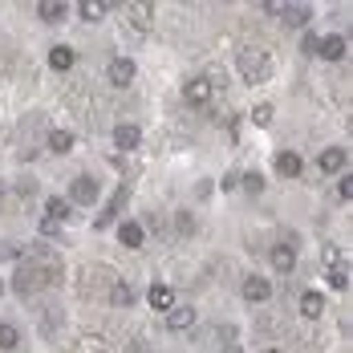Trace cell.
<instances>
[{"mask_svg":"<svg viewBox=\"0 0 353 353\" xmlns=\"http://www.w3.org/2000/svg\"><path fill=\"white\" fill-rule=\"evenodd\" d=\"M57 281H61V260L57 256H49L45 248L21 252V264L12 272V292L17 296H33V292H41V288H49Z\"/></svg>","mask_w":353,"mask_h":353,"instance_id":"cell-1","label":"cell"},{"mask_svg":"<svg viewBox=\"0 0 353 353\" xmlns=\"http://www.w3.org/2000/svg\"><path fill=\"white\" fill-rule=\"evenodd\" d=\"M240 77H244L248 85H264L268 77H272V57L264 53V49H240Z\"/></svg>","mask_w":353,"mask_h":353,"instance_id":"cell-2","label":"cell"},{"mask_svg":"<svg viewBox=\"0 0 353 353\" xmlns=\"http://www.w3.org/2000/svg\"><path fill=\"white\" fill-rule=\"evenodd\" d=\"M215 94L212 77H191L187 85H183V98H187V106H208Z\"/></svg>","mask_w":353,"mask_h":353,"instance_id":"cell-3","label":"cell"},{"mask_svg":"<svg viewBox=\"0 0 353 353\" xmlns=\"http://www.w3.org/2000/svg\"><path fill=\"white\" fill-rule=\"evenodd\" d=\"M126 21L134 25V33H150L154 29V8L150 4H142V0H134V4H126Z\"/></svg>","mask_w":353,"mask_h":353,"instance_id":"cell-4","label":"cell"},{"mask_svg":"<svg viewBox=\"0 0 353 353\" xmlns=\"http://www.w3.org/2000/svg\"><path fill=\"white\" fill-rule=\"evenodd\" d=\"M70 199L73 203H98V179H90V175H77L73 179V187H70Z\"/></svg>","mask_w":353,"mask_h":353,"instance_id":"cell-5","label":"cell"},{"mask_svg":"<svg viewBox=\"0 0 353 353\" xmlns=\"http://www.w3.org/2000/svg\"><path fill=\"white\" fill-rule=\"evenodd\" d=\"M268 260H272V268H276L281 276H288V272L296 268V248L292 244H272L268 248Z\"/></svg>","mask_w":353,"mask_h":353,"instance_id":"cell-6","label":"cell"},{"mask_svg":"<svg viewBox=\"0 0 353 353\" xmlns=\"http://www.w3.org/2000/svg\"><path fill=\"white\" fill-rule=\"evenodd\" d=\"M317 167L325 175H345V150H341V146H325L321 159H317Z\"/></svg>","mask_w":353,"mask_h":353,"instance_id":"cell-7","label":"cell"},{"mask_svg":"<svg viewBox=\"0 0 353 353\" xmlns=\"http://www.w3.org/2000/svg\"><path fill=\"white\" fill-rule=\"evenodd\" d=\"M146 305H150L154 313H171V309H175V292H171L167 284H150V292H146Z\"/></svg>","mask_w":353,"mask_h":353,"instance_id":"cell-8","label":"cell"},{"mask_svg":"<svg viewBox=\"0 0 353 353\" xmlns=\"http://www.w3.org/2000/svg\"><path fill=\"white\" fill-rule=\"evenodd\" d=\"M317 53L325 57V61H341V57H345V37H341V33L321 37V41H317Z\"/></svg>","mask_w":353,"mask_h":353,"instance_id":"cell-9","label":"cell"},{"mask_svg":"<svg viewBox=\"0 0 353 353\" xmlns=\"http://www.w3.org/2000/svg\"><path fill=\"white\" fill-rule=\"evenodd\" d=\"M126 195H130V191H126V187H118V191H114V199H110L106 208H102V215L94 219V228H110V223L118 219V212H122V203H126Z\"/></svg>","mask_w":353,"mask_h":353,"instance_id":"cell-10","label":"cell"},{"mask_svg":"<svg viewBox=\"0 0 353 353\" xmlns=\"http://www.w3.org/2000/svg\"><path fill=\"white\" fill-rule=\"evenodd\" d=\"M272 296V284L264 281V276H248L244 281V301H252V305H264Z\"/></svg>","mask_w":353,"mask_h":353,"instance_id":"cell-11","label":"cell"},{"mask_svg":"<svg viewBox=\"0 0 353 353\" xmlns=\"http://www.w3.org/2000/svg\"><path fill=\"white\" fill-rule=\"evenodd\" d=\"M106 73H110L114 85H130V81H134V61H130V57H114Z\"/></svg>","mask_w":353,"mask_h":353,"instance_id":"cell-12","label":"cell"},{"mask_svg":"<svg viewBox=\"0 0 353 353\" xmlns=\"http://www.w3.org/2000/svg\"><path fill=\"white\" fill-rule=\"evenodd\" d=\"M272 167H276V175L281 179H296L301 175V154H296V150H281Z\"/></svg>","mask_w":353,"mask_h":353,"instance_id":"cell-13","label":"cell"},{"mask_svg":"<svg viewBox=\"0 0 353 353\" xmlns=\"http://www.w3.org/2000/svg\"><path fill=\"white\" fill-rule=\"evenodd\" d=\"M284 25H292V29H305L309 21H313V8L309 4H284Z\"/></svg>","mask_w":353,"mask_h":353,"instance_id":"cell-14","label":"cell"},{"mask_svg":"<svg viewBox=\"0 0 353 353\" xmlns=\"http://www.w3.org/2000/svg\"><path fill=\"white\" fill-rule=\"evenodd\" d=\"M191 325H195V309H191V305H175V309L167 313V329H175V333L191 329Z\"/></svg>","mask_w":353,"mask_h":353,"instance_id":"cell-15","label":"cell"},{"mask_svg":"<svg viewBox=\"0 0 353 353\" xmlns=\"http://www.w3.org/2000/svg\"><path fill=\"white\" fill-rule=\"evenodd\" d=\"M106 8H114L110 0H81V4H77V12H81L85 25H98V21L106 17Z\"/></svg>","mask_w":353,"mask_h":353,"instance_id":"cell-16","label":"cell"},{"mask_svg":"<svg viewBox=\"0 0 353 353\" xmlns=\"http://www.w3.org/2000/svg\"><path fill=\"white\" fill-rule=\"evenodd\" d=\"M321 313H325V296H321V292H301V317L317 321Z\"/></svg>","mask_w":353,"mask_h":353,"instance_id":"cell-17","label":"cell"},{"mask_svg":"<svg viewBox=\"0 0 353 353\" xmlns=\"http://www.w3.org/2000/svg\"><path fill=\"white\" fill-rule=\"evenodd\" d=\"M114 142H118V150H134V146L142 142V130L134 126V122H126V126L114 130Z\"/></svg>","mask_w":353,"mask_h":353,"instance_id":"cell-18","label":"cell"},{"mask_svg":"<svg viewBox=\"0 0 353 353\" xmlns=\"http://www.w3.org/2000/svg\"><path fill=\"white\" fill-rule=\"evenodd\" d=\"M118 240L126 248H142V240H146V232H142V223H134V219H126V223H118Z\"/></svg>","mask_w":353,"mask_h":353,"instance_id":"cell-19","label":"cell"},{"mask_svg":"<svg viewBox=\"0 0 353 353\" xmlns=\"http://www.w3.org/2000/svg\"><path fill=\"white\" fill-rule=\"evenodd\" d=\"M65 8H70L65 0H41V4H37V17L53 25V21H61V17H65Z\"/></svg>","mask_w":353,"mask_h":353,"instance_id":"cell-20","label":"cell"},{"mask_svg":"<svg viewBox=\"0 0 353 353\" xmlns=\"http://www.w3.org/2000/svg\"><path fill=\"white\" fill-rule=\"evenodd\" d=\"M49 65H53L57 73L73 70V49L70 45H53V49H49Z\"/></svg>","mask_w":353,"mask_h":353,"instance_id":"cell-21","label":"cell"},{"mask_svg":"<svg viewBox=\"0 0 353 353\" xmlns=\"http://www.w3.org/2000/svg\"><path fill=\"white\" fill-rule=\"evenodd\" d=\"M110 305H118V309H126V305H134V288L126 281H118L110 288Z\"/></svg>","mask_w":353,"mask_h":353,"instance_id":"cell-22","label":"cell"},{"mask_svg":"<svg viewBox=\"0 0 353 353\" xmlns=\"http://www.w3.org/2000/svg\"><path fill=\"white\" fill-rule=\"evenodd\" d=\"M45 146H49L53 154H70V150H73V134H70V130H53Z\"/></svg>","mask_w":353,"mask_h":353,"instance_id":"cell-23","label":"cell"},{"mask_svg":"<svg viewBox=\"0 0 353 353\" xmlns=\"http://www.w3.org/2000/svg\"><path fill=\"white\" fill-rule=\"evenodd\" d=\"M45 212H49V219L61 223V219H70V199H57V195H53V199L45 203Z\"/></svg>","mask_w":353,"mask_h":353,"instance_id":"cell-24","label":"cell"},{"mask_svg":"<svg viewBox=\"0 0 353 353\" xmlns=\"http://www.w3.org/2000/svg\"><path fill=\"white\" fill-rule=\"evenodd\" d=\"M21 345V333H17V325H0V350H17Z\"/></svg>","mask_w":353,"mask_h":353,"instance_id":"cell-25","label":"cell"},{"mask_svg":"<svg viewBox=\"0 0 353 353\" xmlns=\"http://www.w3.org/2000/svg\"><path fill=\"white\" fill-rule=\"evenodd\" d=\"M329 284H333V288H350V272H345V264H333V268H329Z\"/></svg>","mask_w":353,"mask_h":353,"instance_id":"cell-26","label":"cell"},{"mask_svg":"<svg viewBox=\"0 0 353 353\" xmlns=\"http://www.w3.org/2000/svg\"><path fill=\"white\" fill-rule=\"evenodd\" d=\"M175 232H179V236H191V232H195V215H191V212H179L175 215Z\"/></svg>","mask_w":353,"mask_h":353,"instance_id":"cell-27","label":"cell"},{"mask_svg":"<svg viewBox=\"0 0 353 353\" xmlns=\"http://www.w3.org/2000/svg\"><path fill=\"white\" fill-rule=\"evenodd\" d=\"M240 187H244L248 195H260V191H264V179H260V175H252V171H248V175L240 179Z\"/></svg>","mask_w":353,"mask_h":353,"instance_id":"cell-28","label":"cell"},{"mask_svg":"<svg viewBox=\"0 0 353 353\" xmlns=\"http://www.w3.org/2000/svg\"><path fill=\"white\" fill-rule=\"evenodd\" d=\"M337 195H341L345 203L353 199V175H341V179H337Z\"/></svg>","mask_w":353,"mask_h":353,"instance_id":"cell-29","label":"cell"},{"mask_svg":"<svg viewBox=\"0 0 353 353\" xmlns=\"http://www.w3.org/2000/svg\"><path fill=\"white\" fill-rule=\"evenodd\" d=\"M252 122H256V126H268V122H272V106H256L252 110Z\"/></svg>","mask_w":353,"mask_h":353,"instance_id":"cell-30","label":"cell"},{"mask_svg":"<svg viewBox=\"0 0 353 353\" xmlns=\"http://www.w3.org/2000/svg\"><path fill=\"white\" fill-rule=\"evenodd\" d=\"M77 353H102V341L98 337H81L77 341Z\"/></svg>","mask_w":353,"mask_h":353,"instance_id":"cell-31","label":"cell"},{"mask_svg":"<svg viewBox=\"0 0 353 353\" xmlns=\"http://www.w3.org/2000/svg\"><path fill=\"white\" fill-rule=\"evenodd\" d=\"M17 191H21V195H37V179L33 175H21V179H17Z\"/></svg>","mask_w":353,"mask_h":353,"instance_id":"cell-32","label":"cell"},{"mask_svg":"<svg viewBox=\"0 0 353 353\" xmlns=\"http://www.w3.org/2000/svg\"><path fill=\"white\" fill-rule=\"evenodd\" d=\"M41 236H61V223L45 215V219H41Z\"/></svg>","mask_w":353,"mask_h":353,"instance_id":"cell-33","label":"cell"},{"mask_svg":"<svg viewBox=\"0 0 353 353\" xmlns=\"http://www.w3.org/2000/svg\"><path fill=\"white\" fill-rule=\"evenodd\" d=\"M325 264H329V268H333V264H341V252H337L333 244H325Z\"/></svg>","mask_w":353,"mask_h":353,"instance_id":"cell-34","label":"cell"},{"mask_svg":"<svg viewBox=\"0 0 353 353\" xmlns=\"http://www.w3.org/2000/svg\"><path fill=\"white\" fill-rule=\"evenodd\" d=\"M264 12H268V17H281L284 4H281V0H268V4H264Z\"/></svg>","mask_w":353,"mask_h":353,"instance_id":"cell-35","label":"cell"},{"mask_svg":"<svg viewBox=\"0 0 353 353\" xmlns=\"http://www.w3.org/2000/svg\"><path fill=\"white\" fill-rule=\"evenodd\" d=\"M317 41H321V37H313V33H309V37H305V45H301V49H305V53H317Z\"/></svg>","mask_w":353,"mask_h":353,"instance_id":"cell-36","label":"cell"},{"mask_svg":"<svg viewBox=\"0 0 353 353\" xmlns=\"http://www.w3.org/2000/svg\"><path fill=\"white\" fill-rule=\"evenodd\" d=\"M223 191H232V187H240V175H223V183H219Z\"/></svg>","mask_w":353,"mask_h":353,"instance_id":"cell-37","label":"cell"},{"mask_svg":"<svg viewBox=\"0 0 353 353\" xmlns=\"http://www.w3.org/2000/svg\"><path fill=\"white\" fill-rule=\"evenodd\" d=\"M223 353H244V350H240V345H236V341H232V345H228V350H223Z\"/></svg>","mask_w":353,"mask_h":353,"instance_id":"cell-38","label":"cell"},{"mask_svg":"<svg viewBox=\"0 0 353 353\" xmlns=\"http://www.w3.org/2000/svg\"><path fill=\"white\" fill-rule=\"evenodd\" d=\"M264 353H276V350H264Z\"/></svg>","mask_w":353,"mask_h":353,"instance_id":"cell-39","label":"cell"},{"mask_svg":"<svg viewBox=\"0 0 353 353\" xmlns=\"http://www.w3.org/2000/svg\"><path fill=\"white\" fill-rule=\"evenodd\" d=\"M0 292H4V284H0Z\"/></svg>","mask_w":353,"mask_h":353,"instance_id":"cell-40","label":"cell"}]
</instances>
